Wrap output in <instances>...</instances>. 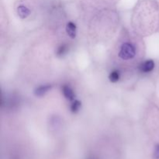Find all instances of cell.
Instances as JSON below:
<instances>
[{"mask_svg":"<svg viewBox=\"0 0 159 159\" xmlns=\"http://www.w3.org/2000/svg\"><path fill=\"white\" fill-rule=\"evenodd\" d=\"M119 56L123 60H129L135 56V48L131 43H125L121 47Z\"/></svg>","mask_w":159,"mask_h":159,"instance_id":"cell-1","label":"cell"},{"mask_svg":"<svg viewBox=\"0 0 159 159\" xmlns=\"http://www.w3.org/2000/svg\"><path fill=\"white\" fill-rule=\"evenodd\" d=\"M66 32L71 38L74 39L76 37V25L72 22L68 23L66 26Z\"/></svg>","mask_w":159,"mask_h":159,"instance_id":"cell-2","label":"cell"},{"mask_svg":"<svg viewBox=\"0 0 159 159\" xmlns=\"http://www.w3.org/2000/svg\"><path fill=\"white\" fill-rule=\"evenodd\" d=\"M155 68V63L152 60H148L141 65V71L144 72H150Z\"/></svg>","mask_w":159,"mask_h":159,"instance_id":"cell-3","label":"cell"},{"mask_svg":"<svg viewBox=\"0 0 159 159\" xmlns=\"http://www.w3.org/2000/svg\"><path fill=\"white\" fill-rule=\"evenodd\" d=\"M17 13H18L19 16L21 17L22 19L26 18L28 16L30 13V11L27 7L24 6H20L17 8Z\"/></svg>","mask_w":159,"mask_h":159,"instance_id":"cell-4","label":"cell"},{"mask_svg":"<svg viewBox=\"0 0 159 159\" xmlns=\"http://www.w3.org/2000/svg\"><path fill=\"white\" fill-rule=\"evenodd\" d=\"M51 88V85H41V86L38 87L37 89L35 90L34 93L37 96H42L45 94V93H48Z\"/></svg>","mask_w":159,"mask_h":159,"instance_id":"cell-5","label":"cell"},{"mask_svg":"<svg viewBox=\"0 0 159 159\" xmlns=\"http://www.w3.org/2000/svg\"><path fill=\"white\" fill-rule=\"evenodd\" d=\"M63 93L64 96H65V98H66L67 99H68V100H73V99H74V93H73L72 89H71L68 85H64Z\"/></svg>","mask_w":159,"mask_h":159,"instance_id":"cell-6","label":"cell"},{"mask_svg":"<svg viewBox=\"0 0 159 159\" xmlns=\"http://www.w3.org/2000/svg\"><path fill=\"white\" fill-rule=\"evenodd\" d=\"M110 81L112 82H116L120 79V72L118 71H113L109 76Z\"/></svg>","mask_w":159,"mask_h":159,"instance_id":"cell-7","label":"cell"},{"mask_svg":"<svg viewBox=\"0 0 159 159\" xmlns=\"http://www.w3.org/2000/svg\"><path fill=\"white\" fill-rule=\"evenodd\" d=\"M81 102L79 100H75L71 106V110L72 113H77L81 108Z\"/></svg>","mask_w":159,"mask_h":159,"instance_id":"cell-8","label":"cell"},{"mask_svg":"<svg viewBox=\"0 0 159 159\" xmlns=\"http://www.w3.org/2000/svg\"><path fill=\"white\" fill-rule=\"evenodd\" d=\"M65 51H66V47L65 45H62V46L59 47L57 51V55H62V54H65Z\"/></svg>","mask_w":159,"mask_h":159,"instance_id":"cell-9","label":"cell"},{"mask_svg":"<svg viewBox=\"0 0 159 159\" xmlns=\"http://www.w3.org/2000/svg\"><path fill=\"white\" fill-rule=\"evenodd\" d=\"M154 158L159 159V144L156 145L155 148V152H154Z\"/></svg>","mask_w":159,"mask_h":159,"instance_id":"cell-10","label":"cell"}]
</instances>
